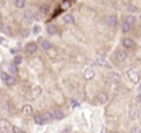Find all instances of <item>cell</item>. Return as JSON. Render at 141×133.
Masks as SVG:
<instances>
[{
    "instance_id": "7402d4cb",
    "label": "cell",
    "mask_w": 141,
    "mask_h": 133,
    "mask_svg": "<svg viewBox=\"0 0 141 133\" xmlns=\"http://www.w3.org/2000/svg\"><path fill=\"white\" fill-rule=\"evenodd\" d=\"M121 31H123V32H129L130 31V25L126 24V22H124V24L121 25Z\"/></svg>"
},
{
    "instance_id": "e0dca14e",
    "label": "cell",
    "mask_w": 141,
    "mask_h": 133,
    "mask_svg": "<svg viewBox=\"0 0 141 133\" xmlns=\"http://www.w3.org/2000/svg\"><path fill=\"white\" fill-rule=\"evenodd\" d=\"M9 73H10L11 75H15V74H17V73H19V70H17L16 65H10V67H9Z\"/></svg>"
},
{
    "instance_id": "8992f818",
    "label": "cell",
    "mask_w": 141,
    "mask_h": 133,
    "mask_svg": "<svg viewBox=\"0 0 141 133\" xmlns=\"http://www.w3.org/2000/svg\"><path fill=\"white\" fill-rule=\"evenodd\" d=\"M126 57H128V54H126L125 51H118L116 52V59L118 61H120V62L125 61V59H126Z\"/></svg>"
},
{
    "instance_id": "44dd1931",
    "label": "cell",
    "mask_w": 141,
    "mask_h": 133,
    "mask_svg": "<svg viewBox=\"0 0 141 133\" xmlns=\"http://www.w3.org/2000/svg\"><path fill=\"white\" fill-rule=\"evenodd\" d=\"M22 62V58L20 56H15L14 57V65H20Z\"/></svg>"
},
{
    "instance_id": "7c38bea8",
    "label": "cell",
    "mask_w": 141,
    "mask_h": 133,
    "mask_svg": "<svg viewBox=\"0 0 141 133\" xmlns=\"http://www.w3.org/2000/svg\"><path fill=\"white\" fill-rule=\"evenodd\" d=\"M4 81L6 83V85H9V86H11V85H14L15 83H16L15 78L12 77V75H8V77H6V79H5Z\"/></svg>"
},
{
    "instance_id": "7a4b0ae2",
    "label": "cell",
    "mask_w": 141,
    "mask_h": 133,
    "mask_svg": "<svg viewBox=\"0 0 141 133\" xmlns=\"http://www.w3.org/2000/svg\"><path fill=\"white\" fill-rule=\"evenodd\" d=\"M108 79L110 81H113V83H118V81L120 80V75L115 72H110L108 74Z\"/></svg>"
},
{
    "instance_id": "8fae6325",
    "label": "cell",
    "mask_w": 141,
    "mask_h": 133,
    "mask_svg": "<svg viewBox=\"0 0 141 133\" xmlns=\"http://www.w3.org/2000/svg\"><path fill=\"white\" fill-rule=\"evenodd\" d=\"M128 77H129V79H131L134 83H136V81L139 80V78H137L139 75H137L135 72H133V70H129V72H128Z\"/></svg>"
},
{
    "instance_id": "4fadbf2b",
    "label": "cell",
    "mask_w": 141,
    "mask_h": 133,
    "mask_svg": "<svg viewBox=\"0 0 141 133\" xmlns=\"http://www.w3.org/2000/svg\"><path fill=\"white\" fill-rule=\"evenodd\" d=\"M108 24L110 25V26H116V24H118V19H116V16H114V15L109 16V17H108Z\"/></svg>"
},
{
    "instance_id": "4dcf8cb0",
    "label": "cell",
    "mask_w": 141,
    "mask_h": 133,
    "mask_svg": "<svg viewBox=\"0 0 141 133\" xmlns=\"http://www.w3.org/2000/svg\"><path fill=\"white\" fill-rule=\"evenodd\" d=\"M38 31H40V28H38V26H35V28H33V32L37 33Z\"/></svg>"
},
{
    "instance_id": "9c48e42d",
    "label": "cell",
    "mask_w": 141,
    "mask_h": 133,
    "mask_svg": "<svg viewBox=\"0 0 141 133\" xmlns=\"http://www.w3.org/2000/svg\"><path fill=\"white\" fill-rule=\"evenodd\" d=\"M57 31H58V28H57L56 25H50L48 27H47V32L51 35V36H53V35H56Z\"/></svg>"
},
{
    "instance_id": "d6986e66",
    "label": "cell",
    "mask_w": 141,
    "mask_h": 133,
    "mask_svg": "<svg viewBox=\"0 0 141 133\" xmlns=\"http://www.w3.org/2000/svg\"><path fill=\"white\" fill-rule=\"evenodd\" d=\"M63 20H65L66 24H73V21H74V19H73L72 15H66V16L63 17Z\"/></svg>"
},
{
    "instance_id": "484cf974",
    "label": "cell",
    "mask_w": 141,
    "mask_h": 133,
    "mask_svg": "<svg viewBox=\"0 0 141 133\" xmlns=\"http://www.w3.org/2000/svg\"><path fill=\"white\" fill-rule=\"evenodd\" d=\"M25 17H26L27 20H31V17H32V12H31V11H26V12H25Z\"/></svg>"
},
{
    "instance_id": "ac0fdd59",
    "label": "cell",
    "mask_w": 141,
    "mask_h": 133,
    "mask_svg": "<svg viewBox=\"0 0 141 133\" xmlns=\"http://www.w3.org/2000/svg\"><path fill=\"white\" fill-rule=\"evenodd\" d=\"M41 47L43 49H46V51H48L50 48H51V43H50L48 41H42V43H41Z\"/></svg>"
},
{
    "instance_id": "ba28073f",
    "label": "cell",
    "mask_w": 141,
    "mask_h": 133,
    "mask_svg": "<svg viewBox=\"0 0 141 133\" xmlns=\"http://www.w3.org/2000/svg\"><path fill=\"white\" fill-rule=\"evenodd\" d=\"M98 101L100 102V104H105L106 101H108V95L104 93H100V94H98Z\"/></svg>"
},
{
    "instance_id": "52a82bcc",
    "label": "cell",
    "mask_w": 141,
    "mask_h": 133,
    "mask_svg": "<svg viewBox=\"0 0 141 133\" xmlns=\"http://www.w3.org/2000/svg\"><path fill=\"white\" fill-rule=\"evenodd\" d=\"M33 121L36 122L37 125H42L45 122V118H43V116L42 115H40V113H36L35 116H33Z\"/></svg>"
},
{
    "instance_id": "603a6c76",
    "label": "cell",
    "mask_w": 141,
    "mask_h": 133,
    "mask_svg": "<svg viewBox=\"0 0 141 133\" xmlns=\"http://www.w3.org/2000/svg\"><path fill=\"white\" fill-rule=\"evenodd\" d=\"M1 31H3L5 35H11V28L9 27V26H6V25L1 27Z\"/></svg>"
},
{
    "instance_id": "6da1fadb",
    "label": "cell",
    "mask_w": 141,
    "mask_h": 133,
    "mask_svg": "<svg viewBox=\"0 0 141 133\" xmlns=\"http://www.w3.org/2000/svg\"><path fill=\"white\" fill-rule=\"evenodd\" d=\"M9 129H10V123H9V121H6V120H1V121H0V131L6 133Z\"/></svg>"
},
{
    "instance_id": "d6a6232c",
    "label": "cell",
    "mask_w": 141,
    "mask_h": 133,
    "mask_svg": "<svg viewBox=\"0 0 141 133\" xmlns=\"http://www.w3.org/2000/svg\"><path fill=\"white\" fill-rule=\"evenodd\" d=\"M139 90H140V91H141V83H140V86H139Z\"/></svg>"
},
{
    "instance_id": "30bf717a",
    "label": "cell",
    "mask_w": 141,
    "mask_h": 133,
    "mask_svg": "<svg viewBox=\"0 0 141 133\" xmlns=\"http://www.w3.org/2000/svg\"><path fill=\"white\" fill-rule=\"evenodd\" d=\"M53 116L56 117V118H58V120H61V118L65 117V113H63V111H62L61 109H56L55 111H53Z\"/></svg>"
},
{
    "instance_id": "9a60e30c",
    "label": "cell",
    "mask_w": 141,
    "mask_h": 133,
    "mask_svg": "<svg viewBox=\"0 0 141 133\" xmlns=\"http://www.w3.org/2000/svg\"><path fill=\"white\" fill-rule=\"evenodd\" d=\"M21 112L24 113V115H31V112H32V109H31V106H30V105H26V106H24V107H22Z\"/></svg>"
},
{
    "instance_id": "83f0119b",
    "label": "cell",
    "mask_w": 141,
    "mask_h": 133,
    "mask_svg": "<svg viewBox=\"0 0 141 133\" xmlns=\"http://www.w3.org/2000/svg\"><path fill=\"white\" fill-rule=\"evenodd\" d=\"M28 30H22V31H21V36L22 37H27L28 36Z\"/></svg>"
},
{
    "instance_id": "5bb4252c",
    "label": "cell",
    "mask_w": 141,
    "mask_h": 133,
    "mask_svg": "<svg viewBox=\"0 0 141 133\" xmlns=\"http://www.w3.org/2000/svg\"><path fill=\"white\" fill-rule=\"evenodd\" d=\"M84 77H85V79H87V80L93 79V78H94V70H93V69H88V70H85Z\"/></svg>"
},
{
    "instance_id": "5b68a950",
    "label": "cell",
    "mask_w": 141,
    "mask_h": 133,
    "mask_svg": "<svg viewBox=\"0 0 141 133\" xmlns=\"http://www.w3.org/2000/svg\"><path fill=\"white\" fill-rule=\"evenodd\" d=\"M26 51L28 53H35L37 51V44L35 42H31V43L27 44V47H26Z\"/></svg>"
},
{
    "instance_id": "f1b7e54d",
    "label": "cell",
    "mask_w": 141,
    "mask_h": 133,
    "mask_svg": "<svg viewBox=\"0 0 141 133\" xmlns=\"http://www.w3.org/2000/svg\"><path fill=\"white\" fill-rule=\"evenodd\" d=\"M128 10H129V11H131V12H135V11H136V8H135L134 5H129V6H128Z\"/></svg>"
},
{
    "instance_id": "f546056e",
    "label": "cell",
    "mask_w": 141,
    "mask_h": 133,
    "mask_svg": "<svg viewBox=\"0 0 141 133\" xmlns=\"http://www.w3.org/2000/svg\"><path fill=\"white\" fill-rule=\"evenodd\" d=\"M6 77H8V74H6V73H4V72H1V78H3V80H5V79H6Z\"/></svg>"
},
{
    "instance_id": "3957f363",
    "label": "cell",
    "mask_w": 141,
    "mask_h": 133,
    "mask_svg": "<svg viewBox=\"0 0 141 133\" xmlns=\"http://www.w3.org/2000/svg\"><path fill=\"white\" fill-rule=\"evenodd\" d=\"M123 44H124V47H126V48H134L135 47V42H134L130 37H126V38H124V41H123Z\"/></svg>"
},
{
    "instance_id": "4316f807",
    "label": "cell",
    "mask_w": 141,
    "mask_h": 133,
    "mask_svg": "<svg viewBox=\"0 0 141 133\" xmlns=\"http://www.w3.org/2000/svg\"><path fill=\"white\" fill-rule=\"evenodd\" d=\"M12 132H14V133H22V131H21V129L19 128V127L14 126V127H12Z\"/></svg>"
},
{
    "instance_id": "277c9868",
    "label": "cell",
    "mask_w": 141,
    "mask_h": 133,
    "mask_svg": "<svg viewBox=\"0 0 141 133\" xmlns=\"http://www.w3.org/2000/svg\"><path fill=\"white\" fill-rule=\"evenodd\" d=\"M97 62H98V64H100L101 67H104V68H110L109 63L105 61V59L101 56H97Z\"/></svg>"
},
{
    "instance_id": "cb8c5ba5",
    "label": "cell",
    "mask_w": 141,
    "mask_h": 133,
    "mask_svg": "<svg viewBox=\"0 0 141 133\" xmlns=\"http://www.w3.org/2000/svg\"><path fill=\"white\" fill-rule=\"evenodd\" d=\"M15 6L19 8V9L24 8L25 6V0H16V1H15Z\"/></svg>"
},
{
    "instance_id": "ffe728a7",
    "label": "cell",
    "mask_w": 141,
    "mask_h": 133,
    "mask_svg": "<svg viewBox=\"0 0 141 133\" xmlns=\"http://www.w3.org/2000/svg\"><path fill=\"white\" fill-rule=\"evenodd\" d=\"M40 11L42 12V14H47V12L50 11V8H48V5H46V4L41 5V8H40Z\"/></svg>"
},
{
    "instance_id": "836d02e7",
    "label": "cell",
    "mask_w": 141,
    "mask_h": 133,
    "mask_svg": "<svg viewBox=\"0 0 141 133\" xmlns=\"http://www.w3.org/2000/svg\"><path fill=\"white\" fill-rule=\"evenodd\" d=\"M22 133H24V132H22Z\"/></svg>"
},
{
    "instance_id": "2e32d148",
    "label": "cell",
    "mask_w": 141,
    "mask_h": 133,
    "mask_svg": "<svg viewBox=\"0 0 141 133\" xmlns=\"http://www.w3.org/2000/svg\"><path fill=\"white\" fill-rule=\"evenodd\" d=\"M125 22L131 26V25L135 24V17H134L133 15H129V16H126V19H125Z\"/></svg>"
},
{
    "instance_id": "1f68e13d",
    "label": "cell",
    "mask_w": 141,
    "mask_h": 133,
    "mask_svg": "<svg viewBox=\"0 0 141 133\" xmlns=\"http://www.w3.org/2000/svg\"><path fill=\"white\" fill-rule=\"evenodd\" d=\"M137 100H139V101L141 102V95H139V97H137Z\"/></svg>"
},
{
    "instance_id": "d4e9b609",
    "label": "cell",
    "mask_w": 141,
    "mask_h": 133,
    "mask_svg": "<svg viewBox=\"0 0 141 133\" xmlns=\"http://www.w3.org/2000/svg\"><path fill=\"white\" fill-rule=\"evenodd\" d=\"M43 118H45V121H51V118H52V115L50 112H46L43 115Z\"/></svg>"
}]
</instances>
